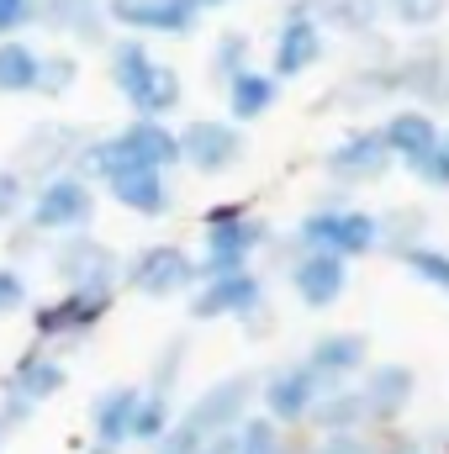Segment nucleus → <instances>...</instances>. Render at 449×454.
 Listing matches in <instances>:
<instances>
[{
    "label": "nucleus",
    "instance_id": "obj_1",
    "mask_svg": "<svg viewBox=\"0 0 449 454\" xmlns=\"http://www.w3.org/2000/svg\"><path fill=\"white\" fill-rule=\"evenodd\" d=\"M106 74L143 116H164L180 106V74H175V64H164L148 48V37H132V32L112 37L106 43Z\"/></svg>",
    "mask_w": 449,
    "mask_h": 454
},
{
    "label": "nucleus",
    "instance_id": "obj_2",
    "mask_svg": "<svg viewBox=\"0 0 449 454\" xmlns=\"http://www.w3.org/2000/svg\"><path fill=\"white\" fill-rule=\"evenodd\" d=\"M328 53V32L323 21L307 11V0H286L280 21H275V37H270V69L280 80H296L307 69H318Z\"/></svg>",
    "mask_w": 449,
    "mask_h": 454
},
{
    "label": "nucleus",
    "instance_id": "obj_3",
    "mask_svg": "<svg viewBox=\"0 0 449 454\" xmlns=\"http://www.w3.org/2000/svg\"><path fill=\"white\" fill-rule=\"evenodd\" d=\"M106 16L132 37H196L207 21L196 0H106Z\"/></svg>",
    "mask_w": 449,
    "mask_h": 454
},
{
    "label": "nucleus",
    "instance_id": "obj_4",
    "mask_svg": "<svg viewBox=\"0 0 449 454\" xmlns=\"http://www.w3.org/2000/svg\"><path fill=\"white\" fill-rule=\"evenodd\" d=\"M37 27L64 32L75 43H106L112 16H106V0H43V21Z\"/></svg>",
    "mask_w": 449,
    "mask_h": 454
},
{
    "label": "nucleus",
    "instance_id": "obj_5",
    "mask_svg": "<svg viewBox=\"0 0 449 454\" xmlns=\"http://www.w3.org/2000/svg\"><path fill=\"white\" fill-rule=\"evenodd\" d=\"M307 11L323 21V32H334V37H375L386 21H391V11H386V0H307Z\"/></svg>",
    "mask_w": 449,
    "mask_h": 454
},
{
    "label": "nucleus",
    "instance_id": "obj_6",
    "mask_svg": "<svg viewBox=\"0 0 449 454\" xmlns=\"http://www.w3.org/2000/svg\"><path fill=\"white\" fill-rule=\"evenodd\" d=\"M43 59L27 37H5L0 43V96H27V90H43Z\"/></svg>",
    "mask_w": 449,
    "mask_h": 454
},
{
    "label": "nucleus",
    "instance_id": "obj_7",
    "mask_svg": "<svg viewBox=\"0 0 449 454\" xmlns=\"http://www.w3.org/2000/svg\"><path fill=\"white\" fill-rule=\"evenodd\" d=\"M275 96H280V74L275 69H243L232 85H227V106H232V116H264L270 106H275Z\"/></svg>",
    "mask_w": 449,
    "mask_h": 454
},
{
    "label": "nucleus",
    "instance_id": "obj_8",
    "mask_svg": "<svg viewBox=\"0 0 449 454\" xmlns=\"http://www.w3.org/2000/svg\"><path fill=\"white\" fill-rule=\"evenodd\" d=\"M185 153L201 169H217V164H227L238 153V132L227 121H196V127H185Z\"/></svg>",
    "mask_w": 449,
    "mask_h": 454
},
{
    "label": "nucleus",
    "instance_id": "obj_9",
    "mask_svg": "<svg viewBox=\"0 0 449 454\" xmlns=\"http://www.w3.org/2000/svg\"><path fill=\"white\" fill-rule=\"evenodd\" d=\"M248 59H254V43H248V32L227 27L223 37L212 43V80H217V85H232L243 69H254Z\"/></svg>",
    "mask_w": 449,
    "mask_h": 454
},
{
    "label": "nucleus",
    "instance_id": "obj_10",
    "mask_svg": "<svg viewBox=\"0 0 449 454\" xmlns=\"http://www.w3.org/2000/svg\"><path fill=\"white\" fill-rule=\"evenodd\" d=\"M386 143L402 148V153H429L434 148V121L423 112H397L386 121Z\"/></svg>",
    "mask_w": 449,
    "mask_h": 454
},
{
    "label": "nucleus",
    "instance_id": "obj_11",
    "mask_svg": "<svg viewBox=\"0 0 449 454\" xmlns=\"http://www.w3.org/2000/svg\"><path fill=\"white\" fill-rule=\"evenodd\" d=\"M386 11H391L397 27L429 32V27H439V21L449 16V0H386Z\"/></svg>",
    "mask_w": 449,
    "mask_h": 454
},
{
    "label": "nucleus",
    "instance_id": "obj_12",
    "mask_svg": "<svg viewBox=\"0 0 449 454\" xmlns=\"http://www.w3.org/2000/svg\"><path fill=\"white\" fill-rule=\"evenodd\" d=\"M91 212V196L75 185V180H59L48 196H43V223H69V217H85Z\"/></svg>",
    "mask_w": 449,
    "mask_h": 454
},
{
    "label": "nucleus",
    "instance_id": "obj_13",
    "mask_svg": "<svg viewBox=\"0 0 449 454\" xmlns=\"http://www.w3.org/2000/svg\"><path fill=\"white\" fill-rule=\"evenodd\" d=\"M37 21H43V0H0V43L27 37Z\"/></svg>",
    "mask_w": 449,
    "mask_h": 454
},
{
    "label": "nucleus",
    "instance_id": "obj_14",
    "mask_svg": "<svg viewBox=\"0 0 449 454\" xmlns=\"http://www.w3.org/2000/svg\"><path fill=\"white\" fill-rule=\"evenodd\" d=\"M80 80V59L75 53H48L43 59V96H59Z\"/></svg>",
    "mask_w": 449,
    "mask_h": 454
},
{
    "label": "nucleus",
    "instance_id": "obj_15",
    "mask_svg": "<svg viewBox=\"0 0 449 454\" xmlns=\"http://www.w3.org/2000/svg\"><path fill=\"white\" fill-rule=\"evenodd\" d=\"M196 5H201V11L212 16V11H227V5H238V0H196Z\"/></svg>",
    "mask_w": 449,
    "mask_h": 454
}]
</instances>
